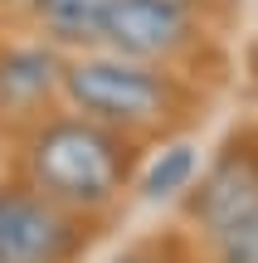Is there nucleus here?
Returning a JSON list of instances; mask_svg holds the SVG:
<instances>
[{"instance_id":"5","label":"nucleus","mask_w":258,"mask_h":263,"mask_svg":"<svg viewBox=\"0 0 258 263\" xmlns=\"http://www.w3.org/2000/svg\"><path fill=\"white\" fill-rule=\"evenodd\" d=\"M253 210H258V156L253 151H224L210 166V176L200 180V190L190 200V215L220 239L229 224H239Z\"/></svg>"},{"instance_id":"8","label":"nucleus","mask_w":258,"mask_h":263,"mask_svg":"<svg viewBox=\"0 0 258 263\" xmlns=\"http://www.w3.org/2000/svg\"><path fill=\"white\" fill-rule=\"evenodd\" d=\"M190 176H195V146H166L161 156L151 161V171H146L142 195L146 200H166V195L190 185Z\"/></svg>"},{"instance_id":"6","label":"nucleus","mask_w":258,"mask_h":263,"mask_svg":"<svg viewBox=\"0 0 258 263\" xmlns=\"http://www.w3.org/2000/svg\"><path fill=\"white\" fill-rule=\"evenodd\" d=\"M64 83V68L49 49H10L0 54V107H34L49 88Z\"/></svg>"},{"instance_id":"1","label":"nucleus","mask_w":258,"mask_h":263,"mask_svg":"<svg viewBox=\"0 0 258 263\" xmlns=\"http://www.w3.org/2000/svg\"><path fill=\"white\" fill-rule=\"evenodd\" d=\"M132 151L112 127L93 117H64L34 132L29 141V180L39 195L68 210H97L122 190Z\"/></svg>"},{"instance_id":"7","label":"nucleus","mask_w":258,"mask_h":263,"mask_svg":"<svg viewBox=\"0 0 258 263\" xmlns=\"http://www.w3.org/2000/svg\"><path fill=\"white\" fill-rule=\"evenodd\" d=\"M112 0H34V15L58 44H103V20Z\"/></svg>"},{"instance_id":"2","label":"nucleus","mask_w":258,"mask_h":263,"mask_svg":"<svg viewBox=\"0 0 258 263\" xmlns=\"http://www.w3.org/2000/svg\"><path fill=\"white\" fill-rule=\"evenodd\" d=\"M64 93L83 117L103 127H151L171 107V83L136 59H73L64 68Z\"/></svg>"},{"instance_id":"3","label":"nucleus","mask_w":258,"mask_h":263,"mask_svg":"<svg viewBox=\"0 0 258 263\" xmlns=\"http://www.w3.org/2000/svg\"><path fill=\"white\" fill-rule=\"evenodd\" d=\"M78 249L73 219L39 190L0 185V263H68Z\"/></svg>"},{"instance_id":"4","label":"nucleus","mask_w":258,"mask_h":263,"mask_svg":"<svg viewBox=\"0 0 258 263\" xmlns=\"http://www.w3.org/2000/svg\"><path fill=\"white\" fill-rule=\"evenodd\" d=\"M195 39V20L185 0H112L103 20V44L136 64L175 59Z\"/></svg>"},{"instance_id":"10","label":"nucleus","mask_w":258,"mask_h":263,"mask_svg":"<svg viewBox=\"0 0 258 263\" xmlns=\"http://www.w3.org/2000/svg\"><path fill=\"white\" fill-rule=\"evenodd\" d=\"M117 263H161V258H151V254H127V258H117Z\"/></svg>"},{"instance_id":"9","label":"nucleus","mask_w":258,"mask_h":263,"mask_svg":"<svg viewBox=\"0 0 258 263\" xmlns=\"http://www.w3.org/2000/svg\"><path fill=\"white\" fill-rule=\"evenodd\" d=\"M214 244H220V263H258V210L229 224Z\"/></svg>"}]
</instances>
